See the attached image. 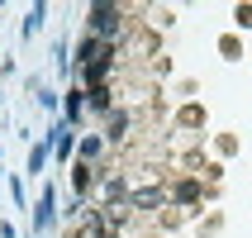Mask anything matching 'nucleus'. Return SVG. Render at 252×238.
I'll list each match as a JSON object with an SVG mask.
<instances>
[{
    "label": "nucleus",
    "mask_w": 252,
    "mask_h": 238,
    "mask_svg": "<svg viewBox=\"0 0 252 238\" xmlns=\"http://www.w3.org/2000/svg\"><path fill=\"white\" fill-rule=\"evenodd\" d=\"M91 24H95V34H119V10L114 5H95L91 10Z\"/></svg>",
    "instance_id": "obj_1"
}]
</instances>
